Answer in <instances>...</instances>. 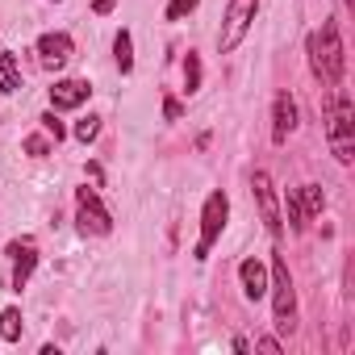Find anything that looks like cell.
<instances>
[{
	"label": "cell",
	"mask_w": 355,
	"mask_h": 355,
	"mask_svg": "<svg viewBox=\"0 0 355 355\" xmlns=\"http://www.w3.org/2000/svg\"><path fill=\"white\" fill-rule=\"evenodd\" d=\"M309 67L326 88H338L343 80V42H338V26L326 21L313 38H309Z\"/></svg>",
	"instance_id": "1"
},
{
	"label": "cell",
	"mask_w": 355,
	"mask_h": 355,
	"mask_svg": "<svg viewBox=\"0 0 355 355\" xmlns=\"http://www.w3.org/2000/svg\"><path fill=\"white\" fill-rule=\"evenodd\" d=\"M351 117H355L351 113V101L338 92V101H334V109L326 117V138H330V150H334L338 163H351L355 159V121Z\"/></svg>",
	"instance_id": "2"
},
{
	"label": "cell",
	"mask_w": 355,
	"mask_h": 355,
	"mask_svg": "<svg viewBox=\"0 0 355 355\" xmlns=\"http://www.w3.org/2000/svg\"><path fill=\"white\" fill-rule=\"evenodd\" d=\"M272 309H276V326L280 330H293L297 326V293H293V276H288V263L276 255L272 259Z\"/></svg>",
	"instance_id": "3"
},
{
	"label": "cell",
	"mask_w": 355,
	"mask_h": 355,
	"mask_svg": "<svg viewBox=\"0 0 355 355\" xmlns=\"http://www.w3.org/2000/svg\"><path fill=\"white\" fill-rule=\"evenodd\" d=\"M255 13H259V0H230V5H226V21H222V34H218V51L222 55H230L247 38Z\"/></svg>",
	"instance_id": "4"
},
{
	"label": "cell",
	"mask_w": 355,
	"mask_h": 355,
	"mask_svg": "<svg viewBox=\"0 0 355 355\" xmlns=\"http://www.w3.org/2000/svg\"><path fill=\"white\" fill-rule=\"evenodd\" d=\"M226 218H230V197L226 193H209V201L201 209V239H197V251H193L197 259H209V247L226 230Z\"/></svg>",
	"instance_id": "5"
},
{
	"label": "cell",
	"mask_w": 355,
	"mask_h": 355,
	"mask_svg": "<svg viewBox=\"0 0 355 355\" xmlns=\"http://www.w3.org/2000/svg\"><path fill=\"white\" fill-rule=\"evenodd\" d=\"M76 222H80L84 234H96V239L113 230V218L105 214V205H101V197L92 189H80L76 193Z\"/></svg>",
	"instance_id": "6"
},
{
	"label": "cell",
	"mask_w": 355,
	"mask_h": 355,
	"mask_svg": "<svg viewBox=\"0 0 355 355\" xmlns=\"http://www.w3.org/2000/svg\"><path fill=\"white\" fill-rule=\"evenodd\" d=\"M251 193L259 201V218H263V230L272 239H280V209H276V193H272V180H268V171H255L251 175Z\"/></svg>",
	"instance_id": "7"
},
{
	"label": "cell",
	"mask_w": 355,
	"mask_h": 355,
	"mask_svg": "<svg viewBox=\"0 0 355 355\" xmlns=\"http://www.w3.org/2000/svg\"><path fill=\"white\" fill-rule=\"evenodd\" d=\"M9 259H13V288L21 293V288L30 284L34 263H38V243H34V239H17V243H9Z\"/></svg>",
	"instance_id": "8"
},
{
	"label": "cell",
	"mask_w": 355,
	"mask_h": 355,
	"mask_svg": "<svg viewBox=\"0 0 355 355\" xmlns=\"http://www.w3.org/2000/svg\"><path fill=\"white\" fill-rule=\"evenodd\" d=\"M71 38L67 34H42L38 38V59H42V67H67V59H71Z\"/></svg>",
	"instance_id": "9"
},
{
	"label": "cell",
	"mask_w": 355,
	"mask_h": 355,
	"mask_svg": "<svg viewBox=\"0 0 355 355\" xmlns=\"http://www.w3.org/2000/svg\"><path fill=\"white\" fill-rule=\"evenodd\" d=\"M88 96H92L88 80H55V88H51V105L55 109H80Z\"/></svg>",
	"instance_id": "10"
},
{
	"label": "cell",
	"mask_w": 355,
	"mask_h": 355,
	"mask_svg": "<svg viewBox=\"0 0 355 355\" xmlns=\"http://www.w3.org/2000/svg\"><path fill=\"white\" fill-rule=\"evenodd\" d=\"M239 280H243V293H247L251 301H263V297H268V268H263L255 255L239 263Z\"/></svg>",
	"instance_id": "11"
},
{
	"label": "cell",
	"mask_w": 355,
	"mask_h": 355,
	"mask_svg": "<svg viewBox=\"0 0 355 355\" xmlns=\"http://www.w3.org/2000/svg\"><path fill=\"white\" fill-rule=\"evenodd\" d=\"M297 130V105L288 92L276 96V121H272V142H288V134Z\"/></svg>",
	"instance_id": "12"
},
{
	"label": "cell",
	"mask_w": 355,
	"mask_h": 355,
	"mask_svg": "<svg viewBox=\"0 0 355 355\" xmlns=\"http://www.w3.org/2000/svg\"><path fill=\"white\" fill-rule=\"evenodd\" d=\"M0 92H21V71H17V55H0Z\"/></svg>",
	"instance_id": "13"
},
{
	"label": "cell",
	"mask_w": 355,
	"mask_h": 355,
	"mask_svg": "<svg viewBox=\"0 0 355 355\" xmlns=\"http://www.w3.org/2000/svg\"><path fill=\"white\" fill-rule=\"evenodd\" d=\"M297 201H301L305 218H318V214H322V205H326V197H322V189H318V184H305V189H297Z\"/></svg>",
	"instance_id": "14"
},
{
	"label": "cell",
	"mask_w": 355,
	"mask_h": 355,
	"mask_svg": "<svg viewBox=\"0 0 355 355\" xmlns=\"http://www.w3.org/2000/svg\"><path fill=\"white\" fill-rule=\"evenodd\" d=\"M0 338H5V343H21V309H5V313H0Z\"/></svg>",
	"instance_id": "15"
},
{
	"label": "cell",
	"mask_w": 355,
	"mask_h": 355,
	"mask_svg": "<svg viewBox=\"0 0 355 355\" xmlns=\"http://www.w3.org/2000/svg\"><path fill=\"white\" fill-rule=\"evenodd\" d=\"M113 51H117V67H121V76H130V71H134V46H130V34H125V30L113 38Z\"/></svg>",
	"instance_id": "16"
},
{
	"label": "cell",
	"mask_w": 355,
	"mask_h": 355,
	"mask_svg": "<svg viewBox=\"0 0 355 355\" xmlns=\"http://www.w3.org/2000/svg\"><path fill=\"white\" fill-rule=\"evenodd\" d=\"M184 88H189V92L201 88V59H197L193 51H189V59H184Z\"/></svg>",
	"instance_id": "17"
},
{
	"label": "cell",
	"mask_w": 355,
	"mask_h": 355,
	"mask_svg": "<svg viewBox=\"0 0 355 355\" xmlns=\"http://www.w3.org/2000/svg\"><path fill=\"white\" fill-rule=\"evenodd\" d=\"M101 134V117H84V121H76V138L80 142H92Z\"/></svg>",
	"instance_id": "18"
},
{
	"label": "cell",
	"mask_w": 355,
	"mask_h": 355,
	"mask_svg": "<svg viewBox=\"0 0 355 355\" xmlns=\"http://www.w3.org/2000/svg\"><path fill=\"white\" fill-rule=\"evenodd\" d=\"M288 222H293V230H297V234L305 230V209H301V201H297V189L288 193Z\"/></svg>",
	"instance_id": "19"
},
{
	"label": "cell",
	"mask_w": 355,
	"mask_h": 355,
	"mask_svg": "<svg viewBox=\"0 0 355 355\" xmlns=\"http://www.w3.org/2000/svg\"><path fill=\"white\" fill-rule=\"evenodd\" d=\"M193 9H197V0H171L163 17H167V21H180V17H184V13H193Z\"/></svg>",
	"instance_id": "20"
},
{
	"label": "cell",
	"mask_w": 355,
	"mask_h": 355,
	"mask_svg": "<svg viewBox=\"0 0 355 355\" xmlns=\"http://www.w3.org/2000/svg\"><path fill=\"white\" fill-rule=\"evenodd\" d=\"M38 121H42V130H46V134H51V138H55V142H59V138H63V134H67V130H63V121H59V117H55V113H42V117H38Z\"/></svg>",
	"instance_id": "21"
},
{
	"label": "cell",
	"mask_w": 355,
	"mask_h": 355,
	"mask_svg": "<svg viewBox=\"0 0 355 355\" xmlns=\"http://www.w3.org/2000/svg\"><path fill=\"white\" fill-rule=\"evenodd\" d=\"M26 150L42 159V155H51V138H42V134H34V138H26Z\"/></svg>",
	"instance_id": "22"
},
{
	"label": "cell",
	"mask_w": 355,
	"mask_h": 355,
	"mask_svg": "<svg viewBox=\"0 0 355 355\" xmlns=\"http://www.w3.org/2000/svg\"><path fill=\"white\" fill-rule=\"evenodd\" d=\"M163 117H167V121L180 117V101H175V96H167V101H163Z\"/></svg>",
	"instance_id": "23"
},
{
	"label": "cell",
	"mask_w": 355,
	"mask_h": 355,
	"mask_svg": "<svg viewBox=\"0 0 355 355\" xmlns=\"http://www.w3.org/2000/svg\"><path fill=\"white\" fill-rule=\"evenodd\" d=\"M113 5H117V0H92V9H96V13H113Z\"/></svg>",
	"instance_id": "24"
}]
</instances>
